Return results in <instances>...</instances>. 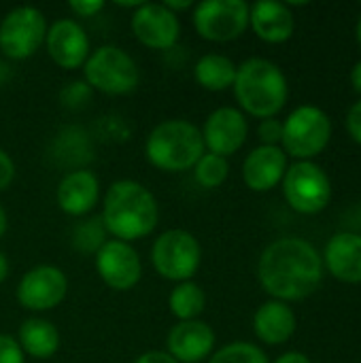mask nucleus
Returning <instances> with one entry per match:
<instances>
[{
  "mask_svg": "<svg viewBox=\"0 0 361 363\" xmlns=\"http://www.w3.org/2000/svg\"><path fill=\"white\" fill-rule=\"evenodd\" d=\"M257 281L272 300L285 304L300 302L319 289L323 281V259L304 238H279L262 251Z\"/></svg>",
  "mask_w": 361,
  "mask_h": 363,
  "instance_id": "1",
  "label": "nucleus"
},
{
  "mask_svg": "<svg viewBox=\"0 0 361 363\" xmlns=\"http://www.w3.org/2000/svg\"><path fill=\"white\" fill-rule=\"evenodd\" d=\"M106 234L115 240L134 242L155 232L160 223V206L155 196L134 179L111 183L104 194L102 215Z\"/></svg>",
  "mask_w": 361,
  "mask_h": 363,
  "instance_id": "2",
  "label": "nucleus"
},
{
  "mask_svg": "<svg viewBox=\"0 0 361 363\" xmlns=\"http://www.w3.org/2000/svg\"><path fill=\"white\" fill-rule=\"evenodd\" d=\"M234 98L240 111L251 117H277L289 98V85L283 70L266 57H249L236 68Z\"/></svg>",
  "mask_w": 361,
  "mask_h": 363,
  "instance_id": "3",
  "label": "nucleus"
},
{
  "mask_svg": "<svg viewBox=\"0 0 361 363\" xmlns=\"http://www.w3.org/2000/svg\"><path fill=\"white\" fill-rule=\"evenodd\" d=\"M204 151L200 128L187 119H166L145 140L147 162L162 172L191 170Z\"/></svg>",
  "mask_w": 361,
  "mask_h": 363,
  "instance_id": "4",
  "label": "nucleus"
},
{
  "mask_svg": "<svg viewBox=\"0 0 361 363\" xmlns=\"http://www.w3.org/2000/svg\"><path fill=\"white\" fill-rule=\"evenodd\" d=\"M85 83L106 96H126L138 87L140 70L136 60L117 45H100L83 64Z\"/></svg>",
  "mask_w": 361,
  "mask_h": 363,
  "instance_id": "5",
  "label": "nucleus"
},
{
  "mask_svg": "<svg viewBox=\"0 0 361 363\" xmlns=\"http://www.w3.org/2000/svg\"><path fill=\"white\" fill-rule=\"evenodd\" d=\"M332 138V121L326 111L313 104H302L294 108L283 121L281 149L300 162H311L319 155Z\"/></svg>",
  "mask_w": 361,
  "mask_h": 363,
  "instance_id": "6",
  "label": "nucleus"
},
{
  "mask_svg": "<svg viewBox=\"0 0 361 363\" xmlns=\"http://www.w3.org/2000/svg\"><path fill=\"white\" fill-rule=\"evenodd\" d=\"M151 264L162 279L172 283H185L191 281L200 270L202 247L198 238L187 230H166L153 240Z\"/></svg>",
  "mask_w": 361,
  "mask_h": 363,
  "instance_id": "7",
  "label": "nucleus"
},
{
  "mask_svg": "<svg viewBox=\"0 0 361 363\" xmlns=\"http://www.w3.org/2000/svg\"><path fill=\"white\" fill-rule=\"evenodd\" d=\"M283 196L287 204L302 215H317L332 200V181L315 162H296L283 177Z\"/></svg>",
  "mask_w": 361,
  "mask_h": 363,
  "instance_id": "8",
  "label": "nucleus"
},
{
  "mask_svg": "<svg viewBox=\"0 0 361 363\" xmlns=\"http://www.w3.org/2000/svg\"><path fill=\"white\" fill-rule=\"evenodd\" d=\"M45 13L36 6L21 4L11 9L0 21V51L9 60H28L43 45L47 36Z\"/></svg>",
  "mask_w": 361,
  "mask_h": 363,
  "instance_id": "9",
  "label": "nucleus"
},
{
  "mask_svg": "<svg viewBox=\"0 0 361 363\" xmlns=\"http://www.w3.org/2000/svg\"><path fill=\"white\" fill-rule=\"evenodd\" d=\"M194 28L200 38L230 43L249 28V4L245 0H202L194 6Z\"/></svg>",
  "mask_w": 361,
  "mask_h": 363,
  "instance_id": "10",
  "label": "nucleus"
},
{
  "mask_svg": "<svg viewBox=\"0 0 361 363\" xmlns=\"http://www.w3.org/2000/svg\"><path fill=\"white\" fill-rule=\"evenodd\" d=\"M17 302L32 313H47L57 308L68 296L66 274L51 264L30 268L17 285Z\"/></svg>",
  "mask_w": 361,
  "mask_h": 363,
  "instance_id": "11",
  "label": "nucleus"
},
{
  "mask_svg": "<svg viewBox=\"0 0 361 363\" xmlns=\"http://www.w3.org/2000/svg\"><path fill=\"white\" fill-rule=\"evenodd\" d=\"M100 281L113 291H130L143 279V262L136 249L123 240H106L94 255Z\"/></svg>",
  "mask_w": 361,
  "mask_h": 363,
  "instance_id": "12",
  "label": "nucleus"
},
{
  "mask_svg": "<svg viewBox=\"0 0 361 363\" xmlns=\"http://www.w3.org/2000/svg\"><path fill=\"white\" fill-rule=\"evenodd\" d=\"M130 30L140 45L153 51H168L181 38L179 15L162 2H143L130 17Z\"/></svg>",
  "mask_w": 361,
  "mask_h": 363,
  "instance_id": "13",
  "label": "nucleus"
},
{
  "mask_svg": "<svg viewBox=\"0 0 361 363\" xmlns=\"http://www.w3.org/2000/svg\"><path fill=\"white\" fill-rule=\"evenodd\" d=\"M200 132H202L204 149L209 153H215L228 160L230 155L240 151V147L247 143L249 123L240 108L219 106L204 119V125L200 128Z\"/></svg>",
  "mask_w": 361,
  "mask_h": 363,
  "instance_id": "14",
  "label": "nucleus"
},
{
  "mask_svg": "<svg viewBox=\"0 0 361 363\" xmlns=\"http://www.w3.org/2000/svg\"><path fill=\"white\" fill-rule=\"evenodd\" d=\"M47 55L53 60L55 66L62 70H77L83 68L91 53L89 36L85 28L77 19H57L47 28L45 36Z\"/></svg>",
  "mask_w": 361,
  "mask_h": 363,
  "instance_id": "15",
  "label": "nucleus"
},
{
  "mask_svg": "<svg viewBox=\"0 0 361 363\" xmlns=\"http://www.w3.org/2000/svg\"><path fill=\"white\" fill-rule=\"evenodd\" d=\"M215 340V330L209 323L179 321L166 336V353L179 363H200L213 355Z\"/></svg>",
  "mask_w": 361,
  "mask_h": 363,
  "instance_id": "16",
  "label": "nucleus"
},
{
  "mask_svg": "<svg viewBox=\"0 0 361 363\" xmlns=\"http://www.w3.org/2000/svg\"><path fill=\"white\" fill-rule=\"evenodd\" d=\"M55 202L68 217H85L100 202V181L87 168L68 170L55 189Z\"/></svg>",
  "mask_w": 361,
  "mask_h": 363,
  "instance_id": "17",
  "label": "nucleus"
},
{
  "mask_svg": "<svg viewBox=\"0 0 361 363\" xmlns=\"http://www.w3.org/2000/svg\"><path fill=\"white\" fill-rule=\"evenodd\" d=\"M287 172V155L281 147L260 145L243 162V181L251 191L274 189Z\"/></svg>",
  "mask_w": 361,
  "mask_h": 363,
  "instance_id": "18",
  "label": "nucleus"
},
{
  "mask_svg": "<svg viewBox=\"0 0 361 363\" xmlns=\"http://www.w3.org/2000/svg\"><path fill=\"white\" fill-rule=\"evenodd\" d=\"M249 26L257 34V38L279 45L294 36L296 15L289 4L274 0H260L249 6Z\"/></svg>",
  "mask_w": 361,
  "mask_h": 363,
  "instance_id": "19",
  "label": "nucleus"
},
{
  "mask_svg": "<svg viewBox=\"0 0 361 363\" xmlns=\"http://www.w3.org/2000/svg\"><path fill=\"white\" fill-rule=\"evenodd\" d=\"M321 259L334 279L351 285L361 283V234L355 232L334 234L328 240Z\"/></svg>",
  "mask_w": 361,
  "mask_h": 363,
  "instance_id": "20",
  "label": "nucleus"
},
{
  "mask_svg": "<svg viewBox=\"0 0 361 363\" xmlns=\"http://www.w3.org/2000/svg\"><path fill=\"white\" fill-rule=\"evenodd\" d=\"M298 328L296 313L291 311L289 304L279 302V300H268L264 302L255 315H253V332L255 336L270 347L285 345Z\"/></svg>",
  "mask_w": 361,
  "mask_h": 363,
  "instance_id": "21",
  "label": "nucleus"
},
{
  "mask_svg": "<svg viewBox=\"0 0 361 363\" xmlns=\"http://www.w3.org/2000/svg\"><path fill=\"white\" fill-rule=\"evenodd\" d=\"M19 349L26 357L34 359H49L60 349V332L57 328L40 317H30L19 325V332L15 336Z\"/></svg>",
  "mask_w": 361,
  "mask_h": 363,
  "instance_id": "22",
  "label": "nucleus"
},
{
  "mask_svg": "<svg viewBox=\"0 0 361 363\" xmlns=\"http://www.w3.org/2000/svg\"><path fill=\"white\" fill-rule=\"evenodd\" d=\"M236 64L221 53H204L194 64V79L206 91H226L234 85Z\"/></svg>",
  "mask_w": 361,
  "mask_h": 363,
  "instance_id": "23",
  "label": "nucleus"
},
{
  "mask_svg": "<svg viewBox=\"0 0 361 363\" xmlns=\"http://www.w3.org/2000/svg\"><path fill=\"white\" fill-rule=\"evenodd\" d=\"M168 308L177 321H196L206 308V294L194 281L177 283L168 296Z\"/></svg>",
  "mask_w": 361,
  "mask_h": 363,
  "instance_id": "24",
  "label": "nucleus"
},
{
  "mask_svg": "<svg viewBox=\"0 0 361 363\" xmlns=\"http://www.w3.org/2000/svg\"><path fill=\"white\" fill-rule=\"evenodd\" d=\"M191 170H194L196 183L200 187H204V189H217L230 177V164H228V160L221 157V155L209 153V151L202 153V157L196 162V166Z\"/></svg>",
  "mask_w": 361,
  "mask_h": 363,
  "instance_id": "25",
  "label": "nucleus"
},
{
  "mask_svg": "<svg viewBox=\"0 0 361 363\" xmlns=\"http://www.w3.org/2000/svg\"><path fill=\"white\" fill-rule=\"evenodd\" d=\"M104 242H106V230L100 217L83 219L72 230V247L83 255H96Z\"/></svg>",
  "mask_w": 361,
  "mask_h": 363,
  "instance_id": "26",
  "label": "nucleus"
},
{
  "mask_svg": "<svg viewBox=\"0 0 361 363\" xmlns=\"http://www.w3.org/2000/svg\"><path fill=\"white\" fill-rule=\"evenodd\" d=\"M209 363H270L266 353L251 342H230L215 351Z\"/></svg>",
  "mask_w": 361,
  "mask_h": 363,
  "instance_id": "27",
  "label": "nucleus"
},
{
  "mask_svg": "<svg viewBox=\"0 0 361 363\" xmlns=\"http://www.w3.org/2000/svg\"><path fill=\"white\" fill-rule=\"evenodd\" d=\"M94 89L85 81H72L66 83L60 91V104L68 111H81L91 102Z\"/></svg>",
  "mask_w": 361,
  "mask_h": 363,
  "instance_id": "28",
  "label": "nucleus"
},
{
  "mask_svg": "<svg viewBox=\"0 0 361 363\" xmlns=\"http://www.w3.org/2000/svg\"><path fill=\"white\" fill-rule=\"evenodd\" d=\"M257 136H260L262 145L279 147V143H281V138H283V121H279L277 117L262 119L260 125H257Z\"/></svg>",
  "mask_w": 361,
  "mask_h": 363,
  "instance_id": "29",
  "label": "nucleus"
},
{
  "mask_svg": "<svg viewBox=\"0 0 361 363\" xmlns=\"http://www.w3.org/2000/svg\"><path fill=\"white\" fill-rule=\"evenodd\" d=\"M0 363H26L23 351L11 334H0Z\"/></svg>",
  "mask_w": 361,
  "mask_h": 363,
  "instance_id": "30",
  "label": "nucleus"
},
{
  "mask_svg": "<svg viewBox=\"0 0 361 363\" xmlns=\"http://www.w3.org/2000/svg\"><path fill=\"white\" fill-rule=\"evenodd\" d=\"M68 9L77 15V17H96L102 9L104 2L102 0H68Z\"/></svg>",
  "mask_w": 361,
  "mask_h": 363,
  "instance_id": "31",
  "label": "nucleus"
},
{
  "mask_svg": "<svg viewBox=\"0 0 361 363\" xmlns=\"http://www.w3.org/2000/svg\"><path fill=\"white\" fill-rule=\"evenodd\" d=\"M345 125H347L349 136H351L357 145H361V98L349 108L347 119H345Z\"/></svg>",
  "mask_w": 361,
  "mask_h": 363,
  "instance_id": "32",
  "label": "nucleus"
},
{
  "mask_svg": "<svg viewBox=\"0 0 361 363\" xmlns=\"http://www.w3.org/2000/svg\"><path fill=\"white\" fill-rule=\"evenodd\" d=\"M13 179H15V162L4 149H0V191H4L13 183Z\"/></svg>",
  "mask_w": 361,
  "mask_h": 363,
  "instance_id": "33",
  "label": "nucleus"
},
{
  "mask_svg": "<svg viewBox=\"0 0 361 363\" xmlns=\"http://www.w3.org/2000/svg\"><path fill=\"white\" fill-rule=\"evenodd\" d=\"M134 363H179L177 359H172L166 351H147L143 355H138Z\"/></svg>",
  "mask_w": 361,
  "mask_h": 363,
  "instance_id": "34",
  "label": "nucleus"
},
{
  "mask_svg": "<svg viewBox=\"0 0 361 363\" xmlns=\"http://www.w3.org/2000/svg\"><path fill=\"white\" fill-rule=\"evenodd\" d=\"M170 13H174V15H179V13H183V11H189L191 6H194V2L191 0H166V2H162Z\"/></svg>",
  "mask_w": 361,
  "mask_h": 363,
  "instance_id": "35",
  "label": "nucleus"
},
{
  "mask_svg": "<svg viewBox=\"0 0 361 363\" xmlns=\"http://www.w3.org/2000/svg\"><path fill=\"white\" fill-rule=\"evenodd\" d=\"M274 363H313L309 355L300 353V351H289V353H283Z\"/></svg>",
  "mask_w": 361,
  "mask_h": 363,
  "instance_id": "36",
  "label": "nucleus"
},
{
  "mask_svg": "<svg viewBox=\"0 0 361 363\" xmlns=\"http://www.w3.org/2000/svg\"><path fill=\"white\" fill-rule=\"evenodd\" d=\"M351 85H353V89L361 96V60L353 66V70H351Z\"/></svg>",
  "mask_w": 361,
  "mask_h": 363,
  "instance_id": "37",
  "label": "nucleus"
},
{
  "mask_svg": "<svg viewBox=\"0 0 361 363\" xmlns=\"http://www.w3.org/2000/svg\"><path fill=\"white\" fill-rule=\"evenodd\" d=\"M9 272H11V264H9V259H6L4 251H0V285L6 281Z\"/></svg>",
  "mask_w": 361,
  "mask_h": 363,
  "instance_id": "38",
  "label": "nucleus"
},
{
  "mask_svg": "<svg viewBox=\"0 0 361 363\" xmlns=\"http://www.w3.org/2000/svg\"><path fill=\"white\" fill-rule=\"evenodd\" d=\"M115 4L117 6H121V9H132V11H136L140 4H143V0H130V2H121V0H115Z\"/></svg>",
  "mask_w": 361,
  "mask_h": 363,
  "instance_id": "39",
  "label": "nucleus"
},
{
  "mask_svg": "<svg viewBox=\"0 0 361 363\" xmlns=\"http://www.w3.org/2000/svg\"><path fill=\"white\" fill-rule=\"evenodd\" d=\"M6 225H9V221H6V211H4L2 204H0V238H2L4 232H6Z\"/></svg>",
  "mask_w": 361,
  "mask_h": 363,
  "instance_id": "40",
  "label": "nucleus"
},
{
  "mask_svg": "<svg viewBox=\"0 0 361 363\" xmlns=\"http://www.w3.org/2000/svg\"><path fill=\"white\" fill-rule=\"evenodd\" d=\"M9 79V66L4 62H0V83H4Z\"/></svg>",
  "mask_w": 361,
  "mask_h": 363,
  "instance_id": "41",
  "label": "nucleus"
},
{
  "mask_svg": "<svg viewBox=\"0 0 361 363\" xmlns=\"http://www.w3.org/2000/svg\"><path fill=\"white\" fill-rule=\"evenodd\" d=\"M357 43H360V47H361V15H360V21H357Z\"/></svg>",
  "mask_w": 361,
  "mask_h": 363,
  "instance_id": "42",
  "label": "nucleus"
}]
</instances>
